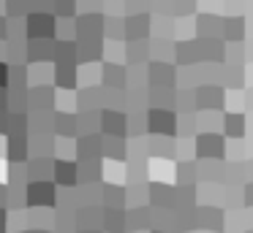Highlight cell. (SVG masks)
Segmentation results:
<instances>
[{"label": "cell", "instance_id": "cell-3", "mask_svg": "<svg viewBox=\"0 0 253 233\" xmlns=\"http://www.w3.org/2000/svg\"><path fill=\"white\" fill-rule=\"evenodd\" d=\"M245 203L253 206V182H248V190H245Z\"/></svg>", "mask_w": 253, "mask_h": 233}, {"label": "cell", "instance_id": "cell-1", "mask_svg": "<svg viewBox=\"0 0 253 233\" xmlns=\"http://www.w3.org/2000/svg\"><path fill=\"white\" fill-rule=\"evenodd\" d=\"M226 27H229L226 35H229L231 41H242V38H245V22H242V19H229V22H226Z\"/></svg>", "mask_w": 253, "mask_h": 233}, {"label": "cell", "instance_id": "cell-2", "mask_svg": "<svg viewBox=\"0 0 253 233\" xmlns=\"http://www.w3.org/2000/svg\"><path fill=\"white\" fill-rule=\"evenodd\" d=\"M229 133L231 135H242V133H245V117H229Z\"/></svg>", "mask_w": 253, "mask_h": 233}, {"label": "cell", "instance_id": "cell-5", "mask_svg": "<svg viewBox=\"0 0 253 233\" xmlns=\"http://www.w3.org/2000/svg\"><path fill=\"white\" fill-rule=\"evenodd\" d=\"M248 233H253V228H251V231H248Z\"/></svg>", "mask_w": 253, "mask_h": 233}, {"label": "cell", "instance_id": "cell-4", "mask_svg": "<svg viewBox=\"0 0 253 233\" xmlns=\"http://www.w3.org/2000/svg\"><path fill=\"white\" fill-rule=\"evenodd\" d=\"M248 60H253V41L248 43Z\"/></svg>", "mask_w": 253, "mask_h": 233}]
</instances>
